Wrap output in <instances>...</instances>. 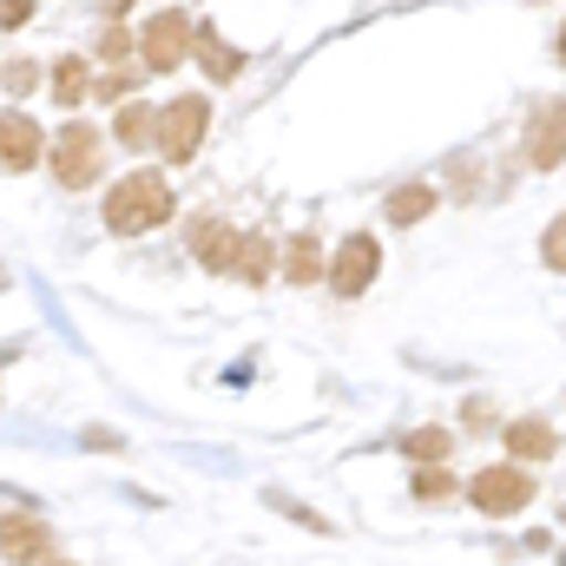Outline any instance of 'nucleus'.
I'll return each instance as SVG.
<instances>
[{"instance_id":"10","label":"nucleus","mask_w":566,"mask_h":566,"mask_svg":"<svg viewBox=\"0 0 566 566\" xmlns=\"http://www.w3.org/2000/svg\"><path fill=\"white\" fill-rule=\"evenodd\" d=\"M40 126L27 119V113H0V165L7 171H27V165H40Z\"/></svg>"},{"instance_id":"5","label":"nucleus","mask_w":566,"mask_h":566,"mask_svg":"<svg viewBox=\"0 0 566 566\" xmlns=\"http://www.w3.org/2000/svg\"><path fill=\"white\" fill-rule=\"evenodd\" d=\"M99 165H106V139H99L93 126H66V133L53 139V178H60L66 191H86V185L99 178Z\"/></svg>"},{"instance_id":"26","label":"nucleus","mask_w":566,"mask_h":566,"mask_svg":"<svg viewBox=\"0 0 566 566\" xmlns=\"http://www.w3.org/2000/svg\"><path fill=\"white\" fill-rule=\"evenodd\" d=\"M60 566H66V560H60Z\"/></svg>"},{"instance_id":"9","label":"nucleus","mask_w":566,"mask_h":566,"mask_svg":"<svg viewBox=\"0 0 566 566\" xmlns=\"http://www.w3.org/2000/svg\"><path fill=\"white\" fill-rule=\"evenodd\" d=\"M238 244H244V231H231V224H218V218H198V224H191V251H198L205 271H231V264H238Z\"/></svg>"},{"instance_id":"4","label":"nucleus","mask_w":566,"mask_h":566,"mask_svg":"<svg viewBox=\"0 0 566 566\" xmlns=\"http://www.w3.org/2000/svg\"><path fill=\"white\" fill-rule=\"evenodd\" d=\"M521 158L534 171H560L566 165V99H541L521 126Z\"/></svg>"},{"instance_id":"22","label":"nucleus","mask_w":566,"mask_h":566,"mask_svg":"<svg viewBox=\"0 0 566 566\" xmlns=\"http://www.w3.org/2000/svg\"><path fill=\"white\" fill-rule=\"evenodd\" d=\"M119 93H133V73H106V80L93 86V99H106V106H113Z\"/></svg>"},{"instance_id":"8","label":"nucleus","mask_w":566,"mask_h":566,"mask_svg":"<svg viewBox=\"0 0 566 566\" xmlns=\"http://www.w3.org/2000/svg\"><path fill=\"white\" fill-rule=\"evenodd\" d=\"M0 554H7V566H46V554H53L46 521L40 514H7L0 521Z\"/></svg>"},{"instance_id":"25","label":"nucleus","mask_w":566,"mask_h":566,"mask_svg":"<svg viewBox=\"0 0 566 566\" xmlns=\"http://www.w3.org/2000/svg\"><path fill=\"white\" fill-rule=\"evenodd\" d=\"M126 7H133V0H106V13H126Z\"/></svg>"},{"instance_id":"15","label":"nucleus","mask_w":566,"mask_h":566,"mask_svg":"<svg viewBox=\"0 0 566 566\" xmlns=\"http://www.w3.org/2000/svg\"><path fill=\"white\" fill-rule=\"evenodd\" d=\"M53 99H60V106L93 99V73H86V60H53Z\"/></svg>"},{"instance_id":"19","label":"nucleus","mask_w":566,"mask_h":566,"mask_svg":"<svg viewBox=\"0 0 566 566\" xmlns=\"http://www.w3.org/2000/svg\"><path fill=\"white\" fill-rule=\"evenodd\" d=\"M416 494H422V501H448V494H454V474H448L441 461H422V468H416Z\"/></svg>"},{"instance_id":"2","label":"nucleus","mask_w":566,"mask_h":566,"mask_svg":"<svg viewBox=\"0 0 566 566\" xmlns=\"http://www.w3.org/2000/svg\"><path fill=\"white\" fill-rule=\"evenodd\" d=\"M468 501H474V514L507 521V514H521V507L534 501V474H527L521 461H494V468H481V474L468 481Z\"/></svg>"},{"instance_id":"3","label":"nucleus","mask_w":566,"mask_h":566,"mask_svg":"<svg viewBox=\"0 0 566 566\" xmlns=\"http://www.w3.org/2000/svg\"><path fill=\"white\" fill-rule=\"evenodd\" d=\"M205 126H211V99L205 93H185V99H171L158 113V145L151 151H165V165H191L198 145H205Z\"/></svg>"},{"instance_id":"14","label":"nucleus","mask_w":566,"mask_h":566,"mask_svg":"<svg viewBox=\"0 0 566 566\" xmlns=\"http://www.w3.org/2000/svg\"><path fill=\"white\" fill-rule=\"evenodd\" d=\"M271 271H277V244L251 231V238L238 244V264H231V277H244V283H271Z\"/></svg>"},{"instance_id":"18","label":"nucleus","mask_w":566,"mask_h":566,"mask_svg":"<svg viewBox=\"0 0 566 566\" xmlns=\"http://www.w3.org/2000/svg\"><path fill=\"white\" fill-rule=\"evenodd\" d=\"M448 448H454L448 428H416V434H409V454H416V461H448Z\"/></svg>"},{"instance_id":"16","label":"nucleus","mask_w":566,"mask_h":566,"mask_svg":"<svg viewBox=\"0 0 566 566\" xmlns=\"http://www.w3.org/2000/svg\"><path fill=\"white\" fill-rule=\"evenodd\" d=\"M283 277H290V283H323V244H316V238H290Z\"/></svg>"},{"instance_id":"23","label":"nucleus","mask_w":566,"mask_h":566,"mask_svg":"<svg viewBox=\"0 0 566 566\" xmlns=\"http://www.w3.org/2000/svg\"><path fill=\"white\" fill-rule=\"evenodd\" d=\"M33 13V0H0V27H20Z\"/></svg>"},{"instance_id":"12","label":"nucleus","mask_w":566,"mask_h":566,"mask_svg":"<svg viewBox=\"0 0 566 566\" xmlns=\"http://www.w3.org/2000/svg\"><path fill=\"white\" fill-rule=\"evenodd\" d=\"M191 53H198V66H205L218 86L244 73V53H238V46H224V33H218V27H198V33H191Z\"/></svg>"},{"instance_id":"17","label":"nucleus","mask_w":566,"mask_h":566,"mask_svg":"<svg viewBox=\"0 0 566 566\" xmlns=\"http://www.w3.org/2000/svg\"><path fill=\"white\" fill-rule=\"evenodd\" d=\"M119 145H126V151H151V145H158V113H151V106H126V113H119Z\"/></svg>"},{"instance_id":"24","label":"nucleus","mask_w":566,"mask_h":566,"mask_svg":"<svg viewBox=\"0 0 566 566\" xmlns=\"http://www.w3.org/2000/svg\"><path fill=\"white\" fill-rule=\"evenodd\" d=\"M554 60H560V66H566V27H560V40H554Z\"/></svg>"},{"instance_id":"7","label":"nucleus","mask_w":566,"mask_h":566,"mask_svg":"<svg viewBox=\"0 0 566 566\" xmlns=\"http://www.w3.org/2000/svg\"><path fill=\"white\" fill-rule=\"evenodd\" d=\"M382 271V244L369 238V231H356V238H343L336 244V258H329V290L336 296H363L369 283Z\"/></svg>"},{"instance_id":"13","label":"nucleus","mask_w":566,"mask_h":566,"mask_svg":"<svg viewBox=\"0 0 566 566\" xmlns=\"http://www.w3.org/2000/svg\"><path fill=\"white\" fill-rule=\"evenodd\" d=\"M434 205H441V191H434L428 178H409V185L389 191V224H422Z\"/></svg>"},{"instance_id":"6","label":"nucleus","mask_w":566,"mask_h":566,"mask_svg":"<svg viewBox=\"0 0 566 566\" xmlns=\"http://www.w3.org/2000/svg\"><path fill=\"white\" fill-rule=\"evenodd\" d=\"M191 33H198V27H191L178 7L151 13V20H145V33H139L145 66H151V73H171V66H185V60H191Z\"/></svg>"},{"instance_id":"1","label":"nucleus","mask_w":566,"mask_h":566,"mask_svg":"<svg viewBox=\"0 0 566 566\" xmlns=\"http://www.w3.org/2000/svg\"><path fill=\"white\" fill-rule=\"evenodd\" d=\"M171 211H178V198H171L165 171H126V178L106 191V231H119V238L158 231Z\"/></svg>"},{"instance_id":"11","label":"nucleus","mask_w":566,"mask_h":566,"mask_svg":"<svg viewBox=\"0 0 566 566\" xmlns=\"http://www.w3.org/2000/svg\"><path fill=\"white\" fill-rule=\"evenodd\" d=\"M554 448H560L554 422H541V416L507 422V461H554Z\"/></svg>"},{"instance_id":"20","label":"nucleus","mask_w":566,"mask_h":566,"mask_svg":"<svg viewBox=\"0 0 566 566\" xmlns=\"http://www.w3.org/2000/svg\"><path fill=\"white\" fill-rule=\"evenodd\" d=\"M541 264H547V271H566V211L541 231Z\"/></svg>"},{"instance_id":"21","label":"nucleus","mask_w":566,"mask_h":566,"mask_svg":"<svg viewBox=\"0 0 566 566\" xmlns=\"http://www.w3.org/2000/svg\"><path fill=\"white\" fill-rule=\"evenodd\" d=\"M133 40H139V33H126V27H106V33H99V60H113V66H119V60L133 53Z\"/></svg>"}]
</instances>
